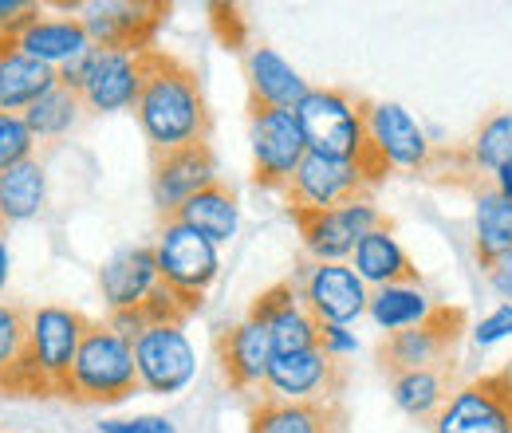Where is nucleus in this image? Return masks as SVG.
Returning <instances> with one entry per match:
<instances>
[{
	"label": "nucleus",
	"instance_id": "obj_1",
	"mask_svg": "<svg viewBox=\"0 0 512 433\" xmlns=\"http://www.w3.org/2000/svg\"><path fill=\"white\" fill-rule=\"evenodd\" d=\"M142 87L134 103V119L142 126L150 154H170L193 142H209V107L201 95V79L190 63H182L166 48L138 52Z\"/></svg>",
	"mask_w": 512,
	"mask_h": 433
},
{
	"label": "nucleus",
	"instance_id": "obj_2",
	"mask_svg": "<svg viewBox=\"0 0 512 433\" xmlns=\"http://www.w3.org/2000/svg\"><path fill=\"white\" fill-rule=\"evenodd\" d=\"M138 386V367H134V343L119 335L107 319H91L87 335L79 343L71 382H67L64 402L75 406H115L127 402Z\"/></svg>",
	"mask_w": 512,
	"mask_h": 433
},
{
	"label": "nucleus",
	"instance_id": "obj_3",
	"mask_svg": "<svg viewBox=\"0 0 512 433\" xmlns=\"http://www.w3.org/2000/svg\"><path fill=\"white\" fill-rule=\"evenodd\" d=\"M465 331H469V311L453 308V304H434V311L422 323L406 331H390L379 343V367L386 378L426 371V367H461L457 343Z\"/></svg>",
	"mask_w": 512,
	"mask_h": 433
},
{
	"label": "nucleus",
	"instance_id": "obj_4",
	"mask_svg": "<svg viewBox=\"0 0 512 433\" xmlns=\"http://www.w3.org/2000/svg\"><path fill=\"white\" fill-rule=\"evenodd\" d=\"M296 119L308 138V150L323 158L355 162L363 146L371 142L367 123H363V99L343 87H312L304 103L296 107Z\"/></svg>",
	"mask_w": 512,
	"mask_h": 433
},
{
	"label": "nucleus",
	"instance_id": "obj_5",
	"mask_svg": "<svg viewBox=\"0 0 512 433\" xmlns=\"http://www.w3.org/2000/svg\"><path fill=\"white\" fill-rule=\"evenodd\" d=\"M154 256H158V276L166 288L178 292V300L197 315L205 304V292L213 288L217 272H221V256L217 245L201 233H193L190 225L178 221H162L158 241H154Z\"/></svg>",
	"mask_w": 512,
	"mask_h": 433
},
{
	"label": "nucleus",
	"instance_id": "obj_6",
	"mask_svg": "<svg viewBox=\"0 0 512 433\" xmlns=\"http://www.w3.org/2000/svg\"><path fill=\"white\" fill-rule=\"evenodd\" d=\"M430 433H512V367L461 382Z\"/></svg>",
	"mask_w": 512,
	"mask_h": 433
},
{
	"label": "nucleus",
	"instance_id": "obj_7",
	"mask_svg": "<svg viewBox=\"0 0 512 433\" xmlns=\"http://www.w3.org/2000/svg\"><path fill=\"white\" fill-rule=\"evenodd\" d=\"M288 217L300 229L304 252L323 264H351L355 245L386 221L375 201H351L335 209H288Z\"/></svg>",
	"mask_w": 512,
	"mask_h": 433
},
{
	"label": "nucleus",
	"instance_id": "obj_8",
	"mask_svg": "<svg viewBox=\"0 0 512 433\" xmlns=\"http://www.w3.org/2000/svg\"><path fill=\"white\" fill-rule=\"evenodd\" d=\"M249 123H253V186L284 193L300 162L308 158V138L300 130L296 111L249 107Z\"/></svg>",
	"mask_w": 512,
	"mask_h": 433
},
{
	"label": "nucleus",
	"instance_id": "obj_9",
	"mask_svg": "<svg viewBox=\"0 0 512 433\" xmlns=\"http://www.w3.org/2000/svg\"><path fill=\"white\" fill-rule=\"evenodd\" d=\"M170 4L162 0H95V4H79V24L91 36L95 48H111V52H146L154 48L158 28L166 24Z\"/></svg>",
	"mask_w": 512,
	"mask_h": 433
},
{
	"label": "nucleus",
	"instance_id": "obj_10",
	"mask_svg": "<svg viewBox=\"0 0 512 433\" xmlns=\"http://www.w3.org/2000/svg\"><path fill=\"white\" fill-rule=\"evenodd\" d=\"M292 284L300 292V304L312 311L320 323H355L367 304L371 292L359 280V272L351 264H323V260H300V268L292 272Z\"/></svg>",
	"mask_w": 512,
	"mask_h": 433
},
{
	"label": "nucleus",
	"instance_id": "obj_11",
	"mask_svg": "<svg viewBox=\"0 0 512 433\" xmlns=\"http://www.w3.org/2000/svg\"><path fill=\"white\" fill-rule=\"evenodd\" d=\"M343 390H347V363L327 355L323 347H312L300 355H276L260 394L284 402H343Z\"/></svg>",
	"mask_w": 512,
	"mask_h": 433
},
{
	"label": "nucleus",
	"instance_id": "obj_12",
	"mask_svg": "<svg viewBox=\"0 0 512 433\" xmlns=\"http://www.w3.org/2000/svg\"><path fill=\"white\" fill-rule=\"evenodd\" d=\"M217 182V158L209 142H193L170 154H150V193L158 221H170L190 197Z\"/></svg>",
	"mask_w": 512,
	"mask_h": 433
},
{
	"label": "nucleus",
	"instance_id": "obj_13",
	"mask_svg": "<svg viewBox=\"0 0 512 433\" xmlns=\"http://www.w3.org/2000/svg\"><path fill=\"white\" fill-rule=\"evenodd\" d=\"M87 315L75 308H60V304H44L32 308V327H28V347L36 355V363L44 367V374L56 386V398L67 394L71 382V367L79 355V343L87 335Z\"/></svg>",
	"mask_w": 512,
	"mask_h": 433
},
{
	"label": "nucleus",
	"instance_id": "obj_14",
	"mask_svg": "<svg viewBox=\"0 0 512 433\" xmlns=\"http://www.w3.org/2000/svg\"><path fill=\"white\" fill-rule=\"evenodd\" d=\"M371 193L375 189L363 182L355 162L323 158V154L308 150L296 178L284 189V201H288V209H335V205H351V201H371Z\"/></svg>",
	"mask_w": 512,
	"mask_h": 433
},
{
	"label": "nucleus",
	"instance_id": "obj_15",
	"mask_svg": "<svg viewBox=\"0 0 512 433\" xmlns=\"http://www.w3.org/2000/svg\"><path fill=\"white\" fill-rule=\"evenodd\" d=\"M249 319L268 327L276 355H300V351L320 347V319L300 304V292H296L292 276L264 288L249 308Z\"/></svg>",
	"mask_w": 512,
	"mask_h": 433
},
{
	"label": "nucleus",
	"instance_id": "obj_16",
	"mask_svg": "<svg viewBox=\"0 0 512 433\" xmlns=\"http://www.w3.org/2000/svg\"><path fill=\"white\" fill-rule=\"evenodd\" d=\"M134 367L138 386L146 394H178L197 371L193 347L182 327H150L134 339Z\"/></svg>",
	"mask_w": 512,
	"mask_h": 433
},
{
	"label": "nucleus",
	"instance_id": "obj_17",
	"mask_svg": "<svg viewBox=\"0 0 512 433\" xmlns=\"http://www.w3.org/2000/svg\"><path fill=\"white\" fill-rule=\"evenodd\" d=\"M142 87V67L130 52H111V48H91L83 60V83H79V103L83 111L95 115H115L130 111L138 103Z\"/></svg>",
	"mask_w": 512,
	"mask_h": 433
},
{
	"label": "nucleus",
	"instance_id": "obj_18",
	"mask_svg": "<svg viewBox=\"0 0 512 433\" xmlns=\"http://www.w3.org/2000/svg\"><path fill=\"white\" fill-rule=\"evenodd\" d=\"M363 123L371 142L386 154V162L394 170H410V174H426L430 158H434V142L426 138V130L414 123V115L398 103H375L363 99Z\"/></svg>",
	"mask_w": 512,
	"mask_h": 433
},
{
	"label": "nucleus",
	"instance_id": "obj_19",
	"mask_svg": "<svg viewBox=\"0 0 512 433\" xmlns=\"http://www.w3.org/2000/svg\"><path fill=\"white\" fill-rule=\"evenodd\" d=\"M272 359H276L272 335H268V327H260L253 319H241L217 335V367H221L225 386L237 394L264 386Z\"/></svg>",
	"mask_w": 512,
	"mask_h": 433
},
{
	"label": "nucleus",
	"instance_id": "obj_20",
	"mask_svg": "<svg viewBox=\"0 0 512 433\" xmlns=\"http://www.w3.org/2000/svg\"><path fill=\"white\" fill-rule=\"evenodd\" d=\"M249 433H347L343 402H284L260 394L249 410Z\"/></svg>",
	"mask_w": 512,
	"mask_h": 433
},
{
	"label": "nucleus",
	"instance_id": "obj_21",
	"mask_svg": "<svg viewBox=\"0 0 512 433\" xmlns=\"http://www.w3.org/2000/svg\"><path fill=\"white\" fill-rule=\"evenodd\" d=\"M162 284L158 276V256L154 245H134L115 252L103 268H99V292L111 311H130L138 308L154 288Z\"/></svg>",
	"mask_w": 512,
	"mask_h": 433
},
{
	"label": "nucleus",
	"instance_id": "obj_22",
	"mask_svg": "<svg viewBox=\"0 0 512 433\" xmlns=\"http://www.w3.org/2000/svg\"><path fill=\"white\" fill-rule=\"evenodd\" d=\"M56 83H60V71L56 67L32 60L28 52H20V44L12 36H4V48H0V111L24 115Z\"/></svg>",
	"mask_w": 512,
	"mask_h": 433
},
{
	"label": "nucleus",
	"instance_id": "obj_23",
	"mask_svg": "<svg viewBox=\"0 0 512 433\" xmlns=\"http://www.w3.org/2000/svg\"><path fill=\"white\" fill-rule=\"evenodd\" d=\"M351 268L359 272L363 284L371 288H390V284H422L414 260L406 256V248L394 241V221L386 217L379 229H371L355 252H351Z\"/></svg>",
	"mask_w": 512,
	"mask_h": 433
},
{
	"label": "nucleus",
	"instance_id": "obj_24",
	"mask_svg": "<svg viewBox=\"0 0 512 433\" xmlns=\"http://www.w3.org/2000/svg\"><path fill=\"white\" fill-rule=\"evenodd\" d=\"M312 87L292 71L276 48H253L249 52V107H280L296 111Z\"/></svg>",
	"mask_w": 512,
	"mask_h": 433
},
{
	"label": "nucleus",
	"instance_id": "obj_25",
	"mask_svg": "<svg viewBox=\"0 0 512 433\" xmlns=\"http://www.w3.org/2000/svg\"><path fill=\"white\" fill-rule=\"evenodd\" d=\"M16 44H20V52H28L32 60L48 63V67H64V63L79 60V56H87L95 44H91V36L83 32V24H79V16H40V20H32L20 36H16Z\"/></svg>",
	"mask_w": 512,
	"mask_h": 433
},
{
	"label": "nucleus",
	"instance_id": "obj_26",
	"mask_svg": "<svg viewBox=\"0 0 512 433\" xmlns=\"http://www.w3.org/2000/svg\"><path fill=\"white\" fill-rule=\"evenodd\" d=\"M453 390H457V367H426V371H406L390 378V394L398 410L426 426L438 418V410L446 406Z\"/></svg>",
	"mask_w": 512,
	"mask_h": 433
},
{
	"label": "nucleus",
	"instance_id": "obj_27",
	"mask_svg": "<svg viewBox=\"0 0 512 433\" xmlns=\"http://www.w3.org/2000/svg\"><path fill=\"white\" fill-rule=\"evenodd\" d=\"M237 193L225 186V182H213V186H205L197 197H190L170 221H178V225H190L193 233H201V237H209L213 245H225V241H233L237 237Z\"/></svg>",
	"mask_w": 512,
	"mask_h": 433
},
{
	"label": "nucleus",
	"instance_id": "obj_28",
	"mask_svg": "<svg viewBox=\"0 0 512 433\" xmlns=\"http://www.w3.org/2000/svg\"><path fill=\"white\" fill-rule=\"evenodd\" d=\"M505 252H512V197L489 186L477 193V209H473V256L485 272Z\"/></svg>",
	"mask_w": 512,
	"mask_h": 433
},
{
	"label": "nucleus",
	"instance_id": "obj_29",
	"mask_svg": "<svg viewBox=\"0 0 512 433\" xmlns=\"http://www.w3.org/2000/svg\"><path fill=\"white\" fill-rule=\"evenodd\" d=\"M44 197H48V178L36 158L12 166L8 174H0V221L4 225L32 221L44 209Z\"/></svg>",
	"mask_w": 512,
	"mask_h": 433
},
{
	"label": "nucleus",
	"instance_id": "obj_30",
	"mask_svg": "<svg viewBox=\"0 0 512 433\" xmlns=\"http://www.w3.org/2000/svg\"><path fill=\"white\" fill-rule=\"evenodd\" d=\"M367 311L383 331H406L434 311V300L422 292V284H390L371 292Z\"/></svg>",
	"mask_w": 512,
	"mask_h": 433
},
{
	"label": "nucleus",
	"instance_id": "obj_31",
	"mask_svg": "<svg viewBox=\"0 0 512 433\" xmlns=\"http://www.w3.org/2000/svg\"><path fill=\"white\" fill-rule=\"evenodd\" d=\"M79 111H83L79 95H75L71 87H64V83H56L40 103H32V107L24 111V123L36 134V142H52V138H64L67 130L75 126Z\"/></svg>",
	"mask_w": 512,
	"mask_h": 433
},
{
	"label": "nucleus",
	"instance_id": "obj_32",
	"mask_svg": "<svg viewBox=\"0 0 512 433\" xmlns=\"http://www.w3.org/2000/svg\"><path fill=\"white\" fill-rule=\"evenodd\" d=\"M469 154L485 178H497L505 166H512V111H493L477 126Z\"/></svg>",
	"mask_w": 512,
	"mask_h": 433
},
{
	"label": "nucleus",
	"instance_id": "obj_33",
	"mask_svg": "<svg viewBox=\"0 0 512 433\" xmlns=\"http://www.w3.org/2000/svg\"><path fill=\"white\" fill-rule=\"evenodd\" d=\"M36 150V134L28 130L24 115H8L0 111V174H8L12 166L28 162Z\"/></svg>",
	"mask_w": 512,
	"mask_h": 433
},
{
	"label": "nucleus",
	"instance_id": "obj_34",
	"mask_svg": "<svg viewBox=\"0 0 512 433\" xmlns=\"http://www.w3.org/2000/svg\"><path fill=\"white\" fill-rule=\"evenodd\" d=\"M28 327H32V311L20 304H0V371L24 355Z\"/></svg>",
	"mask_w": 512,
	"mask_h": 433
},
{
	"label": "nucleus",
	"instance_id": "obj_35",
	"mask_svg": "<svg viewBox=\"0 0 512 433\" xmlns=\"http://www.w3.org/2000/svg\"><path fill=\"white\" fill-rule=\"evenodd\" d=\"M44 8L40 4H28V0H0V36H20L32 20H40Z\"/></svg>",
	"mask_w": 512,
	"mask_h": 433
},
{
	"label": "nucleus",
	"instance_id": "obj_36",
	"mask_svg": "<svg viewBox=\"0 0 512 433\" xmlns=\"http://www.w3.org/2000/svg\"><path fill=\"white\" fill-rule=\"evenodd\" d=\"M505 335H512V304H501L497 311H489V315L473 327V343H477V347H493V343H501Z\"/></svg>",
	"mask_w": 512,
	"mask_h": 433
},
{
	"label": "nucleus",
	"instance_id": "obj_37",
	"mask_svg": "<svg viewBox=\"0 0 512 433\" xmlns=\"http://www.w3.org/2000/svg\"><path fill=\"white\" fill-rule=\"evenodd\" d=\"M320 347L327 355H335V359H347V355L359 351L355 335L347 327H339V323H320Z\"/></svg>",
	"mask_w": 512,
	"mask_h": 433
},
{
	"label": "nucleus",
	"instance_id": "obj_38",
	"mask_svg": "<svg viewBox=\"0 0 512 433\" xmlns=\"http://www.w3.org/2000/svg\"><path fill=\"white\" fill-rule=\"evenodd\" d=\"M99 433H178L174 430V422H166V418H154V414H146V418H127V422H103Z\"/></svg>",
	"mask_w": 512,
	"mask_h": 433
},
{
	"label": "nucleus",
	"instance_id": "obj_39",
	"mask_svg": "<svg viewBox=\"0 0 512 433\" xmlns=\"http://www.w3.org/2000/svg\"><path fill=\"white\" fill-rule=\"evenodd\" d=\"M485 280H489V288H493L501 300H512V252H505L501 260H493V264L485 268Z\"/></svg>",
	"mask_w": 512,
	"mask_h": 433
},
{
	"label": "nucleus",
	"instance_id": "obj_40",
	"mask_svg": "<svg viewBox=\"0 0 512 433\" xmlns=\"http://www.w3.org/2000/svg\"><path fill=\"white\" fill-rule=\"evenodd\" d=\"M8 268H12V256H8V245H4V237H0V292L8 288Z\"/></svg>",
	"mask_w": 512,
	"mask_h": 433
},
{
	"label": "nucleus",
	"instance_id": "obj_41",
	"mask_svg": "<svg viewBox=\"0 0 512 433\" xmlns=\"http://www.w3.org/2000/svg\"><path fill=\"white\" fill-rule=\"evenodd\" d=\"M493 189H501L505 197H512V166H505V170L493 178Z\"/></svg>",
	"mask_w": 512,
	"mask_h": 433
},
{
	"label": "nucleus",
	"instance_id": "obj_42",
	"mask_svg": "<svg viewBox=\"0 0 512 433\" xmlns=\"http://www.w3.org/2000/svg\"><path fill=\"white\" fill-rule=\"evenodd\" d=\"M4 229H8V225H4V221H0V233H4Z\"/></svg>",
	"mask_w": 512,
	"mask_h": 433
},
{
	"label": "nucleus",
	"instance_id": "obj_43",
	"mask_svg": "<svg viewBox=\"0 0 512 433\" xmlns=\"http://www.w3.org/2000/svg\"><path fill=\"white\" fill-rule=\"evenodd\" d=\"M0 48H4V36H0Z\"/></svg>",
	"mask_w": 512,
	"mask_h": 433
},
{
	"label": "nucleus",
	"instance_id": "obj_44",
	"mask_svg": "<svg viewBox=\"0 0 512 433\" xmlns=\"http://www.w3.org/2000/svg\"><path fill=\"white\" fill-rule=\"evenodd\" d=\"M0 433H4V430H0Z\"/></svg>",
	"mask_w": 512,
	"mask_h": 433
}]
</instances>
